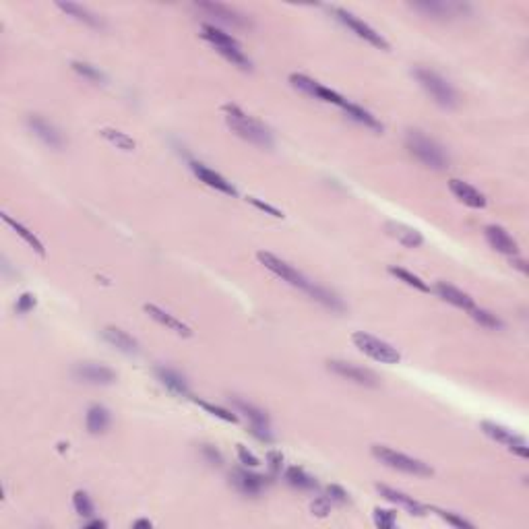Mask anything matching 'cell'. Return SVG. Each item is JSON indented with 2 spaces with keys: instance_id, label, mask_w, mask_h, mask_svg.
<instances>
[{
  "instance_id": "6da1fadb",
  "label": "cell",
  "mask_w": 529,
  "mask_h": 529,
  "mask_svg": "<svg viewBox=\"0 0 529 529\" xmlns=\"http://www.w3.org/2000/svg\"><path fill=\"white\" fill-rule=\"evenodd\" d=\"M223 114H225V122L228 126L248 143L263 147V149H271L273 147V135L269 133V128L261 124L257 118L248 116L246 112H242L238 106L234 104H225L223 106Z\"/></svg>"
},
{
  "instance_id": "7a4b0ae2",
  "label": "cell",
  "mask_w": 529,
  "mask_h": 529,
  "mask_svg": "<svg viewBox=\"0 0 529 529\" xmlns=\"http://www.w3.org/2000/svg\"><path fill=\"white\" fill-rule=\"evenodd\" d=\"M406 147H408L409 155H413L426 168H449V153L445 151V147L436 143L430 137H426L420 130H409L406 135Z\"/></svg>"
},
{
  "instance_id": "3957f363",
  "label": "cell",
  "mask_w": 529,
  "mask_h": 529,
  "mask_svg": "<svg viewBox=\"0 0 529 529\" xmlns=\"http://www.w3.org/2000/svg\"><path fill=\"white\" fill-rule=\"evenodd\" d=\"M413 77L418 79V83L422 85V89L433 97V101L436 106H440L445 110L457 108V91L453 89V85L445 77H440L438 72L430 71V69H424V67L413 69Z\"/></svg>"
},
{
  "instance_id": "277c9868",
  "label": "cell",
  "mask_w": 529,
  "mask_h": 529,
  "mask_svg": "<svg viewBox=\"0 0 529 529\" xmlns=\"http://www.w3.org/2000/svg\"><path fill=\"white\" fill-rule=\"evenodd\" d=\"M203 38H205V40H207L225 60H230L232 65H236L242 71H250V60H248V56L242 52L240 44H238L230 33H225L223 29H219L216 25L207 23L203 25Z\"/></svg>"
},
{
  "instance_id": "5b68a950",
  "label": "cell",
  "mask_w": 529,
  "mask_h": 529,
  "mask_svg": "<svg viewBox=\"0 0 529 529\" xmlns=\"http://www.w3.org/2000/svg\"><path fill=\"white\" fill-rule=\"evenodd\" d=\"M257 259H259V263L263 264L264 269H269L271 273H275L279 279H284L286 284H289L291 288H298L302 289V291H306L308 296H313L314 289H316V284L311 282L308 277H304L298 269H294L291 264L286 263V261H282L279 257H275V255H271V252H257Z\"/></svg>"
},
{
  "instance_id": "8992f818",
  "label": "cell",
  "mask_w": 529,
  "mask_h": 529,
  "mask_svg": "<svg viewBox=\"0 0 529 529\" xmlns=\"http://www.w3.org/2000/svg\"><path fill=\"white\" fill-rule=\"evenodd\" d=\"M372 455L379 459L381 463H385L386 467L403 472V474H409V476H433V467H428L424 461L403 455V453H397V451H393L391 447H385V445H374Z\"/></svg>"
},
{
  "instance_id": "52a82bcc",
  "label": "cell",
  "mask_w": 529,
  "mask_h": 529,
  "mask_svg": "<svg viewBox=\"0 0 529 529\" xmlns=\"http://www.w3.org/2000/svg\"><path fill=\"white\" fill-rule=\"evenodd\" d=\"M352 341H354V345L360 350L364 356L381 362V364H397V362L401 360V354L391 343H386V341L379 339V337L370 335V333L356 331L352 335Z\"/></svg>"
},
{
  "instance_id": "ba28073f",
  "label": "cell",
  "mask_w": 529,
  "mask_h": 529,
  "mask_svg": "<svg viewBox=\"0 0 529 529\" xmlns=\"http://www.w3.org/2000/svg\"><path fill=\"white\" fill-rule=\"evenodd\" d=\"M409 6L428 19H442V21L472 13V6L467 2H451V0H420L411 2Z\"/></svg>"
},
{
  "instance_id": "9c48e42d",
  "label": "cell",
  "mask_w": 529,
  "mask_h": 529,
  "mask_svg": "<svg viewBox=\"0 0 529 529\" xmlns=\"http://www.w3.org/2000/svg\"><path fill=\"white\" fill-rule=\"evenodd\" d=\"M329 13L335 17L337 21L341 25H345L350 31H354L358 38L362 40H366L368 44H372V46H377V48L381 50H389V42H386L385 38L379 33V31H374L372 27L368 23H364L362 19H358L356 15H352L350 11H345V9H339V6H329Z\"/></svg>"
},
{
  "instance_id": "30bf717a",
  "label": "cell",
  "mask_w": 529,
  "mask_h": 529,
  "mask_svg": "<svg viewBox=\"0 0 529 529\" xmlns=\"http://www.w3.org/2000/svg\"><path fill=\"white\" fill-rule=\"evenodd\" d=\"M481 433L486 434V436H490L492 440L505 445L511 453H515V455H519V457L523 459L529 457V447L528 442H525V438L519 436V434H515L513 430H508L505 426L494 424V422H481Z\"/></svg>"
},
{
  "instance_id": "8fae6325",
  "label": "cell",
  "mask_w": 529,
  "mask_h": 529,
  "mask_svg": "<svg viewBox=\"0 0 529 529\" xmlns=\"http://www.w3.org/2000/svg\"><path fill=\"white\" fill-rule=\"evenodd\" d=\"M72 377H74V381H79V383H85V385H96V386L112 385V383L116 381V372H114L110 366L96 364V362H83V364H77V366L72 368Z\"/></svg>"
},
{
  "instance_id": "7c38bea8",
  "label": "cell",
  "mask_w": 529,
  "mask_h": 529,
  "mask_svg": "<svg viewBox=\"0 0 529 529\" xmlns=\"http://www.w3.org/2000/svg\"><path fill=\"white\" fill-rule=\"evenodd\" d=\"M234 408L238 409L240 413L246 416V420L250 422V433L255 438H259L261 442H273V434H271V426H269V418L263 409H259L252 403H246L242 399H232Z\"/></svg>"
},
{
  "instance_id": "4fadbf2b",
  "label": "cell",
  "mask_w": 529,
  "mask_h": 529,
  "mask_svg": "<svg viewBox=\"0 0 529 529\" xmlns=\"http://www.w3.org/2000/svg\"><path fill=\"white\" fill-rule=\"evenodd\" d=\"M327 368L345 379V381H352L356 385L360 386H379V377L368 370V368H362V366H356V364H350V362H341V360H329L327 362Z\"/></svg>"
},
{
  "instance_id": "5bb4252c",
  "label": "cell",
  "mask_w": 529,
  "mask_h": 529,
  "mask_svg": "<svg viewBox=\"0 0 529 529\" xmlns=\"http://www.w3.org/2000/svg\"><path fill=\"white\" fill-rule=\"evenodd\" d=\"M289 81H291V85H294L296 89H300L302 94L314 97V99H321V101H327V104H335L339 108H343V106L347 104L339 94L331 91L329 87L316 83L313 79H308L306 74H296V72H294V74L289 77Z\"/></svg>"
},
{
  "instance_id": "9a60e30c",
  "label": "cell",
  "mask_w": 529,
  "mask_h": 529,
  "mask_svg": "<svg viewBox=\"0 0 529 529\" xmlns=\"http://www.w3.org/2000/svg\"><path fill=\"white\" fill-rule=\"evenodd\" d=\"M25 124H27V128L33 133V137H38L42 143L50 147V149H62L65 147V137H62V133L48 122L46 118H42L40 114H29L27 118H25Z\"/></svg>"
},
{
  "instance_id": "2e32d148",
  "label": "cell",
  "mask_w": 529,
  "mask_h": 529,
  "mask_svg": "<svg viewBox=\"0 0 529 529\" xmlns=\"http://www.w3.org/2000/svg\"><path fill=\"white\" fill-rule=\"evenodd\" d=\"M196 9L207 13L209 17H213L219 23L232 25V27H248L250 25L246 15H242L240 11H236V9H232L228 4H221V2H199Z\"/></svg>"
},
{
  "instance_id": "e0dca14e",
  "label": "cell",
  "mask_w": 529,
  "mask_h": 529,
  "mask_svg": "<svg viewBox=\"0 0 529 529\" xmlns=\"http://www.w3.org/2000/svg\"><path fill=\"white\" fill-rule=\"evenodd\" d=\"M232 484L244 496H259L263 492L264 486H267V478L261 476V474L248 472V467H244V469H234L232 472Z\"/></svg>"
},
{
  "instance_id": "ac0fdd59",
  "label": "cell",
  "mask_w": 529,
  "mask_h": 529,
  "mask_svg": "<svg viewBox=\"0 0 529 529\" xmlns=\"http://www.w3.org/2000/svg\"><path fill=\"white\" fill-rule=\"evenodd\" d=\"M484 234H486L488 244H490L496 252H503V255H508V257H517V255H519L517 242L513 240V236L506 232L505 228H501V225H488V228L484 230Z\"/></svg>"
},
{
  "instance_id": "d6986e66",
  "label": "cell",
  "mask_w": 529,
  "mask_h": 529,
  "mask_svg": "<svg viewBox=\"0 0 529 529\" xmlns=\"http://www.w3.org/2000/svg\"><path fill=\"white\" fill-rule=\"evenodd\" d=\"M191 169H193L194 176H196L201 182H205L207 186L216 189V191H219V193L232 194V196H236V194H238V191L232 186V182H228L223 176H219V174L213 172L211 168H207V166H203V164H199V162H191Z\"/></svg>"
},
{
  "instance_id": "ffe728a7",
  "label": "cell",
  "mask_w": 529,
  "mask_h": 529,
  "mask_svg": "<svg viewBox=\"0 0 529 529\" xmlns=\"http://www.w3.org/2000/svg\"><path fill=\"white\" fill-rule=\"evenodd\" d=\"M101 337H104L106 343H110L112 347H116L122 354H128V356L139 354V341L133 335H128L126 331L118 329V327H106L101 331Z\"/></svg>"
},
{
  "instance_id": "44dd1931",
  "label": "cell",
  "mask_w": 529,
  "mask_h": 529,
  "mask_svg": "<svg viewBox=\"0 0 529 529\" xmlns=\"http://www.w3.org/2000/svg\"><path fill=\"white\" fill-rule=\"evenodd\" d=\"M449 189H451V193L455 194L463 205H467V207H472V209H481V207H486V196H484L480 191H476L472 184L453 178V180H449Z\"/></svg>"
},
{
  "instance_id": "7402d4cb",
  "label": "cell",
  "mask_w": 529,
  "mask_h": 529,
  "mask_svg": "<svg viewBox=\"0 0 529 529\" xmlns=\"http://www.w3.org/2000/svg\"><path fill=\"white\" fill-rule=\"evenodd\" d=\"M155 377H157V381H160L162 385L168 389L169 393L180 395V397H189V395H191L189 383H186V379H184L180 372H176V370H172V368H166V366H157V368H155Z\"/></svg>"
},
{
  "instance_id": "603a6c76",
  "label": "cell",
  "mask_w": 529,
  "mask_h": 529,
  "mask_svg": "<svg viewBox=\"0 0 529 529\" xmlns=\"http://www.w3.org/2000/svg\"><path fill=\"white\" fill-rule=\"evenodd\" d=\"M377 490H379V494H381L383 499H386L389 503L403 506V508H406L408 513H411V515H424V513H426V506L420 505L413 496H408V494H403V492H399V490H395V488H389V486L379 484Z\"/></svg>"
},
{
  "instance_id": "cb8c5ba5",
  "label": "cell",
  "mask_w": 529,
  "mask_h": 529,
  "mask_svg": "<svg viewBox=\"0 0 529 529\" xmlns=\"http://www.w3.org/2000/svg\"><path fill=\"white\" fill-rule=\"evenodd\" d=\"M145 313L149 314L153 321H157L160 325L168 327L169 331L178 333V335H184V337L193 335V331H191V327H189V325H184V323H182V321H178L174 314L162 311V308H160V306H155V304H145Z\"/></svg>"
},
{
  "instance_id": "d4e9b609",
  "label": "cell",
  "mask_w": 529,
  "mask_h": 529,
  "mask_svg": "<svg viewBox=\"0 0 529 529\" xmlns=\"http://www.w3.org/2000/svg\"><path fill=\"white\" fill-rule=\"evenodd\" d=\"M56 6H58L62 13H67L69 17L81 21V23L89 25V27H94V29H101V27H104V21L97 17L94 11H89L87 6H81V4H74V2H56Z\"/></svg>"
},
{
  "instance_id": "484cf974",
  "label": "cell",
  "mask_w": 529,
  "mask_h": 529,
  "mask_svg": "<svg viewBox=\"0 0 529 529\" xmlns=\"http://www.w3.org/2000/svg\"><path fill=\"white\" fill-rule=\"evenodd\" d=\"M386 232L389 236H393L399 244H403L406 248H418L424 238L418 230L409 228V225H403V223H395V221H389L386 223Z\"/></svg>"
},
{
  "instance_id": "4316f807",
  "label": "cell",
  "mask_w": 529,
  "mask_h": 529,
  "mask_svg": "<svg viewBox=\"0 0 529 529\" xmlns=\"http://www.w3.org/2000/svg\"><path fill=\"white\" fill-rule=\"evenodd\" d=\"M434 289H436V294H438L445 302H449V304H453V306H457V308H463V311H472V308H474V300H472L465 291H461V289L453 288V286H449V284H445V282H438Z\"/></svg>"
},
{
  "instance_id": "83f0119b",
  "label": "cell",
  "mask_w": 529,
  "mask_h": 529,
  "mask_svg": "<svg viewBox=\"0 0 529 529\" xmlns=\"http://www.w3.org/2000/svg\"><path fill=\"white\" fill-rule=\"evenodd\" d=\"M110 422H112L110 411L104 406H91L87 409L85 426H87V433L89 434H104L110 428Z\"/></svg>"
},
{
  "instance_id": "f1b7e54d",
  "label": "cell",
  "mask_w": 529,
  "mask_h": 529,
  "mask_svg": "<svg viewBox=\"0 0 529 529\" xmlns=\"http://www.w3.org/2000/svg\"><path fill=\"white\" fill-rule=\"evenodd\" d=\"M343 110H345V114L352 118V121H356V122H360V124H364L366 128H372V130H379V133H383V124L381 122L377 121L368 110H364V108H360V106H356V104H345L343 106Z\"/></svg>"
},
{
  "instance_id": "f546056e",
  "label": "cell",
  "mask_w": 529,
  "mask_h": 529,
  "mask_svg": "<svg viewBox=\"0 0 529 529\" xmlns=\"http://www.w3.org/2000/svg\"><path fill=\"white\" fill-rule=\"evenodd\" d=\"M2 221H4V223H9V225H11V228L15 230V234H17L19 238H23V240L27 242V244H29V246H31V248H33V250H35V252H38L40 257H44V255H46V250H44V244L38 240V236H35L33 232H29V230L25 228L23 223L15 221L13 217H9L6 213L2 216Z\"/></svg>"
},
{
  "instance_id": "4dcf8cb0",
  "label": "cell",
  "mask_w": 529,
  "mask_h": 529,
  "mask_svg": "<svg viewBox=\"0 0 529 529\" xmlns=\"http://www.w3.org/2000/svg\"><path fill=\"white\" fill-rule=\"evenodd\" d=\"M286 481L291 488H298V490H314L316 488V480L313 476H308L302 467H296V465L286 469Z\"/></svg>"
},
{
  "instance_id": "1f68e13d",
  "label": "cell",
  "mask_w": 529,
  "mask_h": 529,
  "mask_svg": "<svg viewBox=\"0 0 529 529\" xmlns=\"http://www.w3.org/2000/svg\"><path fill=\"white\" fill-rule=\"evenodd\" d=\"M472 313V318L484 327V329H490V331H499V329H503V321L496 316V314H492L490 311H484V308H472L469 311Z\"/></svg>"
},
{
  "instance_id": "d6a6232c",
  "label": "cell",
  "mask_w": 529,
  "mask_h": 529,
  "mask_svg": "<svg viewBox=\"0 0 529 529\" xmlns=\"http://www.w3.org/2000/svg\"><path fill=\"white\" fill-rule=\"evenodd\" d=\"M72 506H74V513L81 517H94V513H96V506L91 503V499L83 490H77L72 494Z\"/></svg>"
},
{
  "instance_id": "836d02e7",
  "label": "cell",
  "mask_w": 529,
  "mask_h": 529,
  "mask_svg": "<svg viewBox=\"0 0 529 529\" xmlns=\"http://www.w3.org/2000/svg\"><path fill=\"white\" fill-rule=\"evenodd\" d=\"M389 273H391V275H395L399 282H403V284L409 286V288H416V289H420V291H428V286H426V284H424L418 275L409 273V271L401 269V267H389Z\"/></svg>"
},
{
  "instance_id": "e575fe53",
  "label": "cell",
  "mask_w": 529,
  "mask_h": 529,
  "mask_svg": "<svg viewBox=\"0 0 529 529\" xmlns=\"http://www.w3.org/2000/svg\"><path fill=\"white\" fill-rule=\"evenodd\" d=\"M72 71L81 74L83 79L91 81V83H104L106 81L104 72L96 69L94 65H89V62H72Z\"/></svg>"
},
{
  "instance_id": "d590c367",
  "label": "cell",
  "mask_w": 529,
  "mask_h": 529,
  "mask_svg": "<svg viewBox=\"0 0 529 529\" xmlns=\"http://www.w3.org/2000/svg\"><path fill=\"white\" fill-rule=\"evenodd\" d=\"M101 137H106L108 141L112 145H116L118 149H124V151H130V149H135V141L128 137V135H124L121 130H112V128H104L101 130Z\"/></svg>"
},
{
  "instance_id": "8d00e7d4",
  "label": "cell",
  "mask_w": 529,
  "mask_h": 529,
  "mask_svg": "<svg viewBox=\"0 0 529 529\" xmlns=\"http://www.w3.org/2000/svg\"><path fill=\"white\" fill-rule=\"evenodd\" d=\"M397 523V513L391 508H374V525L381 529L395 528Z\"/></svg>"
},
{
  "instance_id": "74e56055",
  "label": "cell",
  "mask_w": 529,
  "mask_h": 529,
  "mask_svg": "<svg viewBox=\"0 0 529 529\" xmlns=\"http://www.w3.org/2000/svg\"><path fill=\"white\" fill-rule=\"evenodd\" d=\"M430 511H434L442 521H447L449 525H453V528H465V529H474V523H469V521H465L463 517H459L455 513H449V511H442V508H436L433 506Z\"/></svg>"
},
{
  "instance_id": "f35d334b",
  "label": "cell",
  "mask_w": 529,
  "mask_h": 529,
  "mask_svg": "<svg viewBox=\"0 0 529 529\" xmlns=\"http://www.w3.org/2000/svg\"><path fill=\"white\" fill-rule=\"evenodd\" d=\"M196 403L201 406V408L205 409V411H209L211 416H216V418H219V420H223V422H238V418H236V413H232L230 409H223V408H219V406H213V403H207V401H199L196 399Z\"/></svg>"
},
{
  "instance_id": "ab89813d",
  "label": "cell",
  "mask_w": 529,
  "mask_h": 529,
  "mask_svg": "<svg viewBox=\"0 0 529 529\" xmlns=\"http://www.w3.org/2000/svg\"><path fill=\"white\" fill-rule=\"evenodd\" d=\"M15 308H17V313L19 314L31 313V311L35 308V296H33V294H21V296L17 298Z\"/></svg>"
},
{
  "instance_id": "60d3db41",
  "label": "cell",
  "mask_w": 529,
  "mask_h": 529,
  "mask_svg": "<svg viewBox=\"0 0 529 529\" xmlns=\"http://www.w3.org/2000/svg\"><path fill=\"white\" fill-rule=\"evenodd\" d=\"M311 511H313V515H316V517H327L329 511H331V501L327 496H318V499L313 501Z\"/></svg>"
},
{
  "instance_id": "b9f144b4",
  "label": "cell",
  "mask_w": 529,
  "mask_h": 529,
  "mask_svg": "<svg viewBox=\"0 0 529 529\" xmlns=\"http://www.w3.org/2000/svg\"><path fill=\"white\" fill-rule=\"evenodd\" d=\"M267 465H269L271 476H279V474H282V467H284V455L277 453V451H271V453L267 455Z\"/></svg>"
},
{
  "instance_id": "7bdbcfd3",
  "label": "cell",
  "mask_w": 529,
  "mask_h": 529,
  "mask_svg": "<svg viewBox=\"0 0 529 529\" xmlns=\"http://www.w3.org/2000/svg\"><path fill=\"white\" fill-rule=\"evenodd\" d=\"M327 499H329L331 503H339V505H343V503H347V501H350L347 492H345L341 486H335V484L327 486Z\"/></svg>"
},
{
  "instance_id": "ee69618b",
  "label": "cell",
  "mask_w": 529,
  "mask_h": 529,
  "mask_svg": "<svg viewBox=\"0 0 529 529\" xmlns=\"http://www.w3.org/2000/svg\"><path fill=\"white\" fill-rule=\"evenodd\" d=\"M238 459H240V463L244 467H250V469H255V467L261 465L257 455H255L252 451H248L246 447H242V445H238Z\"/></svg>"
},
{
  "instance_id": "f6af8a7d",
  "label": "cell",
  "mask_w": 529,
  "mask_h": 529,
  "mask_svg": "<svg viewBox=\"0 0 529 529\" xmlns=\"http://www.w3.org/2000/svg\"><path fill=\"white\" fill-rule=\"evenodd\" d=\"M201 453H203V457H205V461H207V463H211V465H216V467H219V465L223 463V457H221V453L217 451L216 447H211V445H203Z\"/></svg>"
},
{
  "instance_id": "bcb514c9",
  "label": "cell",
  "mask_w": 529,
  "mask_h": 529,
  "mask_svg": "<svg viewBox=\"0 0 529 529\" xmlns=\"http://www.w3.org/2000/svg\"><path fill=\"white\" fill-rule=\"evenodd\" d=\"M248 203H252L257 209H261V211H264V213H269V216H273V217H284V213L279 211V209H275V207H271V205H267V203H263V201H259V199H255V196H248Z\"/></svg>"
},
{
  "instance_id": "7dc6e473",
  "label": "cell",
  "mask_w": 529,
  "mask_h": 529,
  "mask_svg": "<svg viewBox=\"0 0 529 529\" xmlns=\"http://www.w3.org/2000/svg\"><path fill=\"white\" fill-rule=\"evenodd\" d=\"M511 263L515 264V267H517L519 271H523V273L528 271V267H525V261H523V259H517V257H511Z\"/></svg>"
},
{
  "instance_id": "c3c4849f",
  "label": "cell",
  "mask_w": 529,
  "mask_h": 529,
  "mask_svg": "<svg viewBox=\"0 0 529 529\" xmlns=\"http://www.w3.org/2000/svg\"><path fill=\"white\" fill-rule=\"evenodd\" d=\"M151 525H153V523H151L149 519H139V521H135V523H133V528L135 529H143V528L149 529Z\"/></svg>"
},
{
  "instance_id": "681fc988",
  "label": "cell",
  "mask_w": 529,
  "mask_h": 529,
  "mask_svg": "<svg viewBox=\"0 0 529 529\" xmlns=\"http://www.w3.org/2000/svg\"><path fill=\"white\" fill-rule=\"evenodd\" d=\"M87 528H106V521H101V519H94V521H89L87 523Z\"/></svg>"
}]
</instances>
